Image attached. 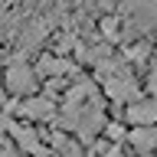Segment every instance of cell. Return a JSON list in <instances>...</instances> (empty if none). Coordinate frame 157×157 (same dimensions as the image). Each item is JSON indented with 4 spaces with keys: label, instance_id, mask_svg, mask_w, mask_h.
Instances as JSON below:
<instances>
[{
    "label": "cell",
    "instance_id": "cell-1",
    "mask_svg": "<svg viewBox=\"0 0 157 157\" xmlns=\"http://www.w3.org/2000/svg\"><path fill=\"white\" fill-rule=\"evenodd\" d=\"M3 85H7L10 95H26L36 88V72L20 59V62H10L7 72H3Z\"/></svg>",
    "mask_w": 157,
    "mask_h": 157
},
{
    "label": "cell",
    "instance_id": "cell-2",
    "mask_svg": "<svg viewBox=\"0 0 157 157\" xmlns=\"http://www.w3.org/2000/svg\"><path fill=\"white\" fill-rule=\"evenodd\" d=\"M128 121L134 128H151L157 121V98H147V101H134L128 108Z\"/></svg>",
    "mask_w": 157,
    "mask_h": 157
},
{
    "label": "cell",
    "instance_id": "cell-3",
    "mask_svg": "<svg viewBox=\"0 0 157 157\" xmlns=\"http://www.w3.org/2000/svg\"><path fill=\"white\" fill-rule=\"evenodd\" d=\"M105 92L111 98H118V101H124V98H134L137 95V85L128 75H115V78H105Z\"/></svg>",
    "mask_w": 157,
    "mask_h": 157
},
{
    "label": "cell",
    "instance_id": "cell-4",
    "mask_svg": "<svg viewBox=\"0 0 157 157\" xmlns=\"http://www.w3.org/2000/svg\"><path fill=\"white\" fill-rule=\"evenodd\" d=\"M10 131H13V141H17L23 151H29V154H36V157H43L46 151L39 147V141H36V134L29 131V128H20V124H10Z\"/></svg>",
    "mask_w": 157,
    "mask_h": 157
},
{
    "label": "cell",
    "instance_id": "cell-5",
    "mask_svg": "<svg viewBox=\"0 0 157 157\" xmlns=\"http://www.w3.org/2000/svg\"><path fill=\"white\" fill-rule=\"evenodd\" d=\"M20 111L26 118H49L52 115V101H49V98H29V101L20 105Z\"/></svg>",
    "mask_w": 157,
    "mask_h": 157
},
{
    "label": "cell",
    "instance_id": "cell-6",
    "mask_svg": "<svg viewBox=\"0 0 157 157\" xmlns=\"http://www.w3.org/2000/svg\"><path fill=\"white\" fill-rule=\"evenodd\" d=\"M66 62H59V59H52V56H43L39 59V72L43 75H59V72H66Z\"/></svg>",
    "mask_w": 157,
    "mask_h": 157
},
{
    "label": "cell",
    "instance_id": "cell-7",
    "mask_svg": "<svg viewBox=\"0 0 157 157\" xmlns=\"http://www.w3.org/2000/svg\"><path fill=\"white\" fill-rule=\"evenodd\" d=\"M0 157H17V154H13V147H7L3 141H0Z\"/></svg>",
    "mask_w": 157,
    "mask_h": 157
}]
</instances>
